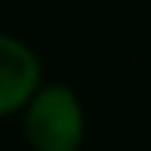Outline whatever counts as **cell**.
<instances>
[{"label":"cell","instance_id":"6da1fadb","mask_svg":"<svg viewBox=\"0 0 151 151\" xmlns=\"http://www.w3.org/2000/svg\"><path fill=\"white\" fill-rule=\"evenodd\" d=\"M22 129L31 151H80L86 114L68 83H40L22 108Z\"/></svg>","mask_w":151,"mask_h":151},{"label":"cell","instance_id":"7a4b0ae2","mask_svg":"<svg viewBox=\"0 0 151 151\" xmlns=\"http://www.w3.org/2000/svg\"><path fill=\"white\" fill-rule=\"evenodd\" d=\"M40 83V59L34 50L25 40L0 31V117L22 114Z\"/></svg>","mask_w":151,"mask_h":151}]
</instances>
